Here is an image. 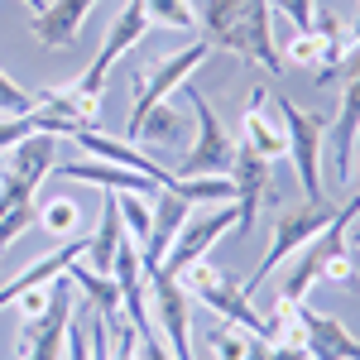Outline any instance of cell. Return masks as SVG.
I'll use <instances>...</instances> for the list:
<instances>
[{"label":"cell","mask_w":360,"mask_h":360,"mask_svg":"<svg viewBox=\"0 0 360 360\" xmlns=\"http://www.w3.org/2000/svg\"><path fill=\"white\" fill-rule=\"evenodd\" d=\"M207 58H212V49H207L202 39H193V44L173 49V53L154 58L144 72H135V77H130V96H135L130 120H139V115L149 111V106H159V101H173V96L197 77V68H202Z\"/></svg>","instance_id":"obj_6"},{"label":"cell","mask_w":360,"mask_h":360,"mask_svg":"<svg viewBox=\"0 0 360 360\" xmlns=\"http://www.w3.org/2000/svg\"><path fill=\"white\" fill-rule=\"evenodd\" d=\"M269 10H278V15L293 25V34H303V29H312V10H317V0H269Z\"/></svg>","instance_id":"obj_34"},{"label":"cell","mask_w":360,"mask_h":360,"mask_svg":"<svg viewBox=\"0 0 360 360\" xmlns=\"http://www.w3.org/2000/svg\"><path fill=\"white\" fill-rule=\"evenodd\" d=\"M336 217V207L327 202V197H303L298 207H283V212H274V226H269V250H264V259L255 264V274L240 278V288H245V298H255V288L264 283V278L274 274L278 264L288 259V255H298V250L322 231V226Z\"/></svg>","instance_id":"obj_2"},{"label":"cell","mask_w":360,"mask_h":360,"mask_svg":"<svg viewBox=\"0 0 360 360\" xmlns=\"http://www.w3.org/2000/svg\"><path fill=\"white\" fill-rule=\"evenodd\" d=\"M269 360H312V356H307L303 346H274V356H269Z\"/></svg>","instance_id":"obj_37"},{"label":"cell","mask_w":360,"mask_h":360,"mask_svg":"<svg viewBox=\"0 0 360 360\" xmlns=\"http://www.w3.org/2000/svg\"><path fill=\"white\" fill-rule=\"evenodd\" d=\"M0 159H5V168H0V217H5V212H15V207L34 202L39 183L53 173V164H58V135L34 130V135H25L10 154H0Z\"/></svg>","instance_id":"obj_4"},{"label":"cell","mask_w":360,"mask_h":360,"mask_svg":"<svg viewBox=\"0 0 360 360\" xmlns=\"http://www.w3.org/2000/svg\"><path fill=\"white\" fill-rule=\"evenodd\" d=\"M44 5H49V0H25V10H29V15H34V10H44Z\"/></svg>","instance_id":"obj_38"},{"label":"cell","mask_w":360,"mask_h":360,"mask_svg":"<svg viewBox=\"0 0 360 360\" xmlns=\"http://www.w3.org/2000/svg\"><path fill=\"white\" fill-rule=\"evenodd\" d=\"M197 25L212 53H236L240 63L278 77L283 58H278L269 0H197Z\"/></svg>","instance_id":"obj_1"},{"label":"cell","mask_w":360,"mask_h":360,"mask_svg":"<svg viewBox=\"0 0 360 360\" xmlns=\"http://www.w3.org/2000/svg\"><path fill=\"white\" fill-rule=\"evenodd\" d=\"M327 130H332V178L351 183L360 149V77H341V106H336Z\"/></svg>","instance_id":"obj_13"},{"label":"cell","mask_w":360,"mask_h":360,"mask_svg":"<svg viewBox=\"0 0 360 360\" xmlns=\"http://www.w3.org/2000/svg\"><path fill=\"white\" fill-rule=\"evenodd\" d=\"M278 106V125H283V139H288V164L298 173V193L303 197H322V139H327V125L332 115L322 111H298L288 96H274Z\"/></svg>","instance_id":"obj_3"},{"label":"cell","mask_w":360,"mask_h":360,"mask_svg":"<svg viewBox=\"0 0 360 360\" xmlns=\"http://www.w3.org/2000/svg\"><path fill=\"white\" fill-rule=\"evenodd\" d=\"M125 135L139 139V144H173V139L183 135V115H178L173 101H159V106H149L139 120H130Z\"/></svg>","instance_id":"obj_23"},{"label":"cell","mask_w":360,"mask_h":360,"mask_svg":"<svg viewBox=\"0 0 360 360\" xmlns=\"http://www.w3.org/2000/svg\"><path fill=\"white\" fill-rule=\"evenodd\" d=\"M351 39H360V10H356V25H351Z\"/></svg>","instance_id":"obj_39"},{"label":"cell","mask_w":360,"mask_h":360,"mask_svg":"<svg viewBox=\"0 0 360 360\" xmlns=\"http://www.w3.org/2000/svg\"><path fill=\"white\" fill-rule=\"evenodd\" d=\"M25 135H34V120L29 115H0V154H10Z\"/></svg>","instance_id":"obj_35"},{"label":"cell","mask_w":360,"mask_h":360,"mask_svg":"<svg viewBox=\"0 0 360 360\" xmlns=\"http://www.w3.org/2000/svg\"><path fill=\"white\" fill-rule=\"evenodd\" d=\"M336 77H360V39H351V53L341 58V68H336Z\"/></svg>","instance_id":"obj_36"},{"label":"cell","mask_w":360,"mask_h":360,"mask_svg":"<svg viewBox=\"0 0 360 360\" xmlns=\"http://www.w3.org/2000/svg\"><path fill=\"white\" fill-rule=\"evenodd\" d=\"M34 111V91H25L20 82H10L0 72V115H29Z\"/></svg>","instance_id":"obj_33"},{"label":"cell","mask_w":360,"mask_h":360,"mask_svg":"<svg viewBox=\"0 0 360 360\" xmlns=\"http://www.w3.org/2000/svg\"><path fill=\"white\" fill-rule=\"evenodd\" d=\"M149 322L173 360H193V293L168 269H149Z\"/></svg>","instance_id":"obj_8"},{"label":"cell","mask_w":360,"mask_h":360,"mask_svg":"<svg viewBox=\"0 0 360 360\" xmlns=\"http://www.w3.org/2000/svg\"><path fill=\"white\" fill-rule=\"evenodd\" d=\"M303 346L312 360H360V336L346 332L341 317L303 307Z\"/></svg>","instance_id":"obj_17"},{"label":"cell","mask_w":360,"mask_h":360,"mask_svg":"<svg viewBox=\"0 0 360 360\" xmlns=\"http://www.w3.org/2000/svg\"><path fill=\"white\" fill-rule=\"evenodd\" d=\"M53 173L58 178H68V183H91V188H106V193H159L164 183H154L149 173H135V168H120V164H111V159H68V164H53Z\"/></svg>","instance_id":"obj_12"},{"label":"cell","mask_w":360,"mask_h":360,"mask_svg":"<svg viewBox=\"0 0 360 360\" xmlns=\"http://www.w3.org/2000/svg\"><path fill=\"white\" fill-rule=\"evenodd\" d=\"M264 106H269V86H255L245 101V115H240V144H250L259 159H288V139H283V125H274L269 115H264Z\"/></svg>","instance_id":"obj_18"},{"label":"cell","mask_w":360,"mask_h":360,"mask_svg":"<svg viewBox=\"0 0 360 360\" xmlns=\"http://www.w3.org/2000/svg\"><path fill=\"white\" fill-rule=\"evenodd\" d=\"M10 307H20V327H29V322H44V317H49V307H53V278H49V283H34V288H25V293H20Z\"/></svg>","instance_id":"obj_29"},{"label":"cell","mask_w":360,"mask_h":360,"mask_svg":"<svg viewBox=\"0 0 360 360\" xmlns=\"http://www.w3.org/2000/svg\"><path fill=\"white\" fill-rule=\"evenodd\" d=\"M259 336H264L269 346H303V303H283V298H274V307H269L264 322H259Z\"/></svg>","instance_id":"obj_24"},{"label":"cell","mask_w":360,"mask_h":360,"mask_svg":"<svg viewBox=\"0 0 360 360\" xmlns=\"http://www.w3.org/2000/svg\"><path fill=\"white\" fill-rule=\"evenodd\" d=\"M183 288L193 293L197 303L212 307V317H221V322H236V327H245V332L259 336V322H264V312H255L245 298V288H240V278H231V269L221 264H212V259H197L183 269Z\"/></svg>","instance_id":"obj_7"},{"label":"cell","mask_w":360,"mask_h":360,"mask_svg":"<svg viewBox=\"0 0 360 360\" xmlns=\"http://www.w3.org/2000/svg\"><path fill=\"white\" fill-rule=\"evenodd\" d=\"M193 5H197V0H193Z\"/></svg>","instance_id":"obj_40"},{"label":"cell","mask_w":360,"mask_h":360,"mask_svg":"<svg viewBox=\"0 0 360 360\" xmlns=\"http://www.w3.org/2000/svg\"><path fill=\"white\" fill-rule=\"evenodd\" d=\"M135 327V360H173L164 346V336L154 332V322L144 317V322H130Z\"/></svg>","instance_id":"obj_31"},{"label":"cell","mask_w":360,"mask_h":360,"mask_svg":"<svg viewBox=\"0 0 360 360\" xmlns=\"http://www.w3.org/2000/svg\"><path fill=\"white\" fill-rule=\"evenodd\" d=\"M34 226H39V231H49V236H58V240L86 236V231H82V207H77L72 197H49V202H39Z\"/></svg>","instance_id":"obj_25"},{"label":"cell","mask_w":360,"mask_h":360,"mask_svg":"<svg viewBox=\"0 0 360 360\" xmlns=\"http://www.w3.org/2000/svg\"><path fill=\"white\" fill-rule=\"evenodd\" d=\"M283 63H293V68H317V34L303 29V34H293L288 44H283Z\"/></svg>","instance_id":"obj_32"},{"label":"cell","mask_w":360,"mask_h":360,"mask_svg":"<svg viewBox=\"0 0 360 360\" xmlns=\"http://www.w3.org/2000/svg\"><path fill=\"white\" fill-rule=\"evenodd\" d=\"M312 34H317V77H312V86L317 91H327L332 86V77H336V68H341V58L351 53V29L341 25V15L336 10H312Z\"/></svg>","instance_id":"obj_19"},{"label":"cell","mask_w":360,"mask_h":360,"mask_svg":"<svg viewBox=\"0 0 360 360\" xmlns=\"http://www.w3.org/2000/svg\"><path fill=\"white\" fill-rule=\"evenodd\" d=\"M250 336L255 332H245V327H236V322H212V332H207V346H212V356L217 360H240L245 356V346H250Z\"/></svg>","instance_id":"obj_26"},{"label":"cell","mask_w":360,"mask_h":360,"mask_svg":"<svg viewBox=\"0 0 360 360\" xmlns=\"http://www.w3.org/2000/svg\"><path fill=\"white\" fill-rule=\"evenodd\" d=\"M72 144H77V149H86L91 159H111V164H120V168L149 173V178H154V183H164V188H168V178H173V168H164L159 159H149V154H139L130 139H111L106 130H96V125L77 130V135H72Z\"/></svg>","instance_id":"obj_16"},{"label":"cell","mask_w":360,"mask_h":360,"mask_svg":"<svg viewBox=\"0 0 360 360\" xmlns=\"http://www.w3.org/2000/svg\"><path fill=\"white\" fill-rule=\"evenodd\" d=\"M226 231H236V202H221V207H212V212L188 217V221H183V231H178V240L168 245V255H164V264H159V269L183 274L188 264L207 259V255L217 250V240H221Z\"/></svg>","instance_id":"obj_10"},{"label":"cell","mask_w":360,"mask_h":360,"mask_svg":"<svg viewBox=\"0 0 360 360\" xmlns=\"http://www.w3.org/2000/svg\"><path fill=\"white\" fill-rule=\"evenodd\" d=\"M34 217H39V202H25V207H15V212H5V217H0V250L15 245L29 226H34Z\"/></svg>","instance_id":"obj_30"},{"label":"cell","mask_w":360,"mask_h":360,"mask_svg":"<svg viewBox=\"0 0 360 360\" xmlns=\"http://www.w3.org/2000/svg\"><path fill=\"white\" fill-rule=\"evenodd\" d=\"M86 255V236H72V240H63L58 250H49L44 259H34L25 274H15L10 283H0V307H10L25 288H34V283H49V278H58V274H68V264L72 259H82Z\"/></svg>","instance_id":"obj_20"},{"label":"cell","mask_w":360,"mask_h":360,"mask_svg":"<svg viewBox=\"0 0 360 360\" xmlns=\"http://www.w3.org/2000/svg\"><path fill=\"white\" fill-rule=\"evenodd\" d=\"M144 34H149V10H144V0H125L120 15L111 20V29H106V39H101V53L86 63V72L77 77V86H82V91H101V86H106V72H111L125 53H135Z\"/></svg>","instance_id":"obj_9"},{"label":"cell","mask_w":360,"mask_h":360,"mask_svg":"<svg viewBox=\"0 0 360 360\" xmlns=\"http://www.w3.org/2000/svg\"><path fill=\"white\" fill-rule=\"evenodd\" d=\"M68 278H72L77 293H86V307H91V312L120 317V288H115L111 274H101V269H91V264H82V259H72V264H68Z\"/></svg>","instance_id":"obj_22"},{"label":"cell","mask_w":360,"mask_h":360,"mask_svg":"<svg viewBox=\"0 0 360 360\" xmlns=\"http://www.w3.org/2000/svg\"><path fill=\"white\" fill-rule=\"evenodd\" d=\"M144 10H149V25L197 29V5L193 0H144Z\"/></svg>","instance_id":"obj_28"},{"label":"cell","mask_w":360,"mask_h":360,"mask_svg":"<svg viewBox=\"0 0 360 360\" xmlns=\"http://www.w3.org/2000/svg\"><path fill=\"white\" fill-rule=\"evenodd\" d=\"M193 217V202L188 197H178L173 188H159L154 193V207H149V240H144V269H159L164 264L168 245L178 240V231H183V221Z\"/></svg>","instance_id":"obj_14"},{"label":"cell","mask_w":360,"mask_h":360,"mask_svg":"<svg viewBox=\"0 0 360 360\" xmlns=\"http://www.w3.org/2000/svg\"><path fill=\"white\" fill-rule=\"evenodd\" d=\"M231 183H236V231H231V236H250V231H255V217H259V207H264L269 193H274V168H269V159H259L250 144L236 139Z\"/></svg>","instance_id":"obj_11"},{"label":"cell","mask_w":360,"mask_h":360,"mask_svg":"<svg viewBox=\"0 0 360 360\" xmlns=\"http://www.w3.org/2000/svg\"><path fill=\"white\" fill-rule=\"evenodd\" d=\"M115 212H120L125 236H130L139 245V255H144V240H149V207L139 202V193H115Z\"/></svg>","instance_id":"obj_27"},{"label":"cell","mask_w":360,"mask_h":360,"mask_svg":"<svg viewBox=\"0 0 360 360\" xmlns=\"http://www.w3.org/2000/svg\"><path fill=\"white\" fill-rule=\"evenodd\" d=\"M91 10H96V0H49L44 10L29 15V34L44 49H72Z\"/></svg>","instance_id":"obj_15"},{"label":"cell","mask_w":360,"mask_h":360,"mask_svg":"<svg viewBox=\"0 0 360 360\" xmlns=\"http://www.w3.org/2000/svg\"><path fill=\"white\" fill-rule=\"evenodd\" d=\"M120 240H125V226H120V212H115V193H111L106 202H101V221H96V231H86V255H82V264L101 269V274H111Z\"/></svg>","instance_id":"obj_21"},{"label":"cell","mask_w":360,"mask_h":360,"mask_svg":"<svg viewBox=\"0 0 360 360\" xmlns=\"http://www.w3.org/2000/svg\"><path fill=\"white\" fill-rule=\"evenodd\" d=\"M188 106H193V120H197V135H193V149L183 154V164L173 168V178H217V173H231V159H236V139L226 135L221 115L212 111V101L197 91V82L183 86Z\"/></svg>","instance_id":"obj_5"}]
</instances>
